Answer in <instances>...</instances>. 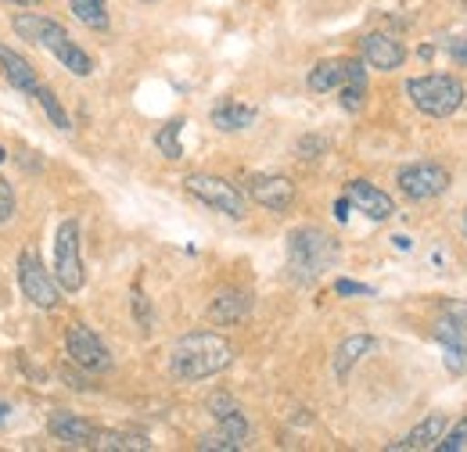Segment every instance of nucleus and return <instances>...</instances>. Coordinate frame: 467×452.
<instances>
[{
	"instance_id": "c9c22d12",
	"label": "nucleus",
	"mask_w": 467,
	"mask_h": 452,
	"mask_svg": "<svg viewBox=\"0 0 467 452\" xmlns=\"http://www.w3.org/2000/svg\"><path fill=\"white\" fill-rule=\"evenodd\" d=\"M4 4H15V7H33V4H40V0H4Z\"/></svg>"
},
{
	"instance_id": "f704fd0d",
	"label": "nucleus",
	"mask_w": 467,
	"mask_h": 452,
	"mask_svg": "<svg viewBox=\"0 0 467 452\" xmlns=\"http://www.w3.org/2000/svg\"><path fill=\"white\" fill-rule=\"evenodd\" d=\"M396 241V248H403V252H410V237L407 233H400V237H392Z\"/></svg>"
},
{
	"instance_id": "b1692460",
	"label": "nucleus",
	"mask_w": 467,
	"mask_h": 452,
	"mask_svg": "<svg viewBox=\"0 0 467 452\" xmlns=\"http://www.w3.org/2000/svg\"><path fill=\"white\" fill-rule=\"evenodd\" d=\"M180 133H183V118H170L159 133H155V148L170 159V162H176V159H183V144H180Z\"/></svg>"
},
{
	"instance_id": "a878e982",
	"label": "nucleus",
	"mask_w": 467,
	"mask_h": 452,
	"mask_svg": "<svg viewBox=\"0 0 467 452\" xmlns=\"http://www.w3.org/2000/svg\"><path fill=\"white\" fill-rule=\"evenodd\" d=\"M435 449L439 452H461L467 449V416H461L450 431H442V438L435 442Z\"/></svg>"
},
{
	"instance_id": "4be33fe9",
	"label": "nucleus",
	"mask_w": 467,
	"mask_h": 452,
	"mask_svg": "<svg viewBox=\"0 0 467 452\" xmlns=\"http://www.w3.org/2000/svg\"><path fill=\"white\" fill-rule=\"evenodd\" d=\"M94 449L98 452H148L151 442H148L144 435H133V431H98Z\"/></svg>"
},
{
	"instance_id": "0eeeda50",
	"label": "nucleus",
	"mask_w": 467,
	"mask_h": 452,
	"mask_svg": "<svg viewBox=\"0 0 467 452\" xmlns=\"http://www.w3.org/2000/svg\"><path fill=\"white\" fill-rule=\"evenodd\" d=\"M55 281L61 283V291H79L87 273H83V252H79V223L65 220L58 226L55 237Z\"/></svg>"
},
{
	"instance_id": "f3484780",
	"label": "nucleus",
	"mask_w": 467,
	"mask_h": 452,
	"mask_svg": "<svg viewBox=\"0 0 467 452\" xmlns=\"http://www.w3.org/2000/svg\"><path fill=\"white\" fill-rule=\"evenodd\" d=\"M209 118H213V126H216L220 133H241V129H248V126L255 122V105H244V101L223 98V101L213 105Z\"/></svg>"
},
{
	"instance_id": "423d86ee",
	"label": "nucleus",
	"mask_w": 467,
	"mask_h": 452,
	"mask_svg": "<svg viewBox=\"0 0 467 452\" xmlns=\"http://www.w3.org/2000/svg\"><path fill=\"white\" fill-rule=\"evenodd\" d=\"M435 341L442 344V363L453 377L467 374V305L453 302L439 324H435Z\"/></svg>"
},
{
	"instance_id": "cd10ccee",
	"label": "nucleus",
	"mask_w": 467,
	"mask_h": 452,
	"mask_svg": "<svg viewBox=\"0 0 467 452\" xmlns=\"http://www.w3.org/2000/svg\"><path fill=\"white\" fill-rule=\"evenodd\" d=\"M324 151H327V140H324V137H317V133H309V137H298V144H295V155H298V159H306V162L320 159Z\"/></svg>"
},
{
	"instance_id": "9b49d317",
	"label": "nucleus",
	"mask_w": 467,
	"mask_h": 452,
	"mask_svg": "<svg viewBox=\"0 0 467 452\" xmlns=\"http://www.w3.org/2000/svg\"><path fill=\"white\" fill-rule=\"evenodd\" d=\"M244 194L255 205H263L266 212H288L295 205V183L288 176H281V172H255V176H248Z\"/></svg>"
},
{
	"instance_id": "7ed1b4c3",
	"label": "nucleus",
	"mask_w": 467,
	"mask_h": 452,
	"mask_svg": "<svg viewBox=\"0 0 467 452\" xmlns=\"http://www.w3.org/2000/svg\"><path fill=\"white\" fill-rule=\"evenodd\" d=\"M338 262V241L320 226H298L288 233V277L302 287L317 283Z\"/></svg>"
},
{
	"instance_id": "4468645a",
	"label": "nucleus",
	"mask_w": 467,
	"mask_h": 452,
	"mask_svg": "<svg viewBox=\"0 0 467 452\" xmlns=\"http://www.w3.org/2000/svg\"><path fill=\"white\" fill-rule=\"evenodd\" d=\"M47 427H51V435L65 442V446H72V449H94V438H98V427L87 420V416H76V413H51V420H47Z\"/></svg>"
},
{
	"instance_id": "f8f14e48",
	"label": "nucleus",
	"mask_w": 467,
	"mask_h": 452,
	"mask_svg": "<svg viewBox=\"0 0 467 452\" xmlns=\"http://www.w3.org/2000/svg\"><path fill=\"white\" fill-rule=\"evenodd\" d=\"M346 198H349V205L356 212H363V216L374 220V223H385V220H392V212H396V201H392L381 187H374L370 180H349V183H346Z\"/></svg>"
},
{
	"instance_id": "4c0bfd02",
	"label": "nucleus",
	"mask_w": 467,
	"mask_h": 452,
	"mask_svg": "<svg viewBox=\"0 0 467 452\" xmlns=\"http://www.w3.org/2000/svg\"><path fill=\"white\" fill-rule=\"evenodd\" d=\"M464 233H467V212H464Z\"/></svg>"
},
{
	"instance_id": "c756f323",
	"label": "nucleus",
	"mask_w": 467,
	"mask_h": 452,
	"mask_svg": "<svg viewBox=\"0 0 467 452\" xmlns=\"http://www.w3.org/2000/svg\"><path fill=\"white\" fill-rule=\"evenodd\" d=\"M15 216V194H11V183L0 176V223H7Z\"/></svg>"
},
{
	"instance_id": "a211bd4d",
	"label": "nucleus",
	"mask_w": 467,
	"mask_h": 452,
	"mask_svg": "<svg viewBox=\"0 0 467 452\" xmlns=\"http://www.w3.org/2000/svg\"><path fill=\"white\" fill-rule=\"evenodd\" d=\"M338 94H342V108H346V112H359V108L367 105L370 87H367V61H363V57H349L346 83L338 87Z\"/></svg>"
},
{
	"instance_id": "393cba45",
	"label": "nucleus",
	"mask_w": 467,
	"mask_h": 452,
	"mask_svg": "<svg viewBox=\"0 0 467 452\" xmlns=\"http://www.w3.org/2000/svg\"><path fill=\"white\" fill-rule=\"evenodd\" d=\"M33 98H36V101L44 105V112H47V118H51V122H55L58 129H68V126H72V122H68V112L61 108V101L55 98V90H51V87H44V83H40V87L33 90Z\"/></svg>"
},
{
	"instance_id": "6e6552de",
	"label": "nucleus",
	"mask_w": 467,
	"mask_h": 452,
	"mask_svg": "<svg viewBox=\"0 0 467 452\" xmlns=\"http://www.w3.org/2000/svg\"><path fill=\"white\" fill-rule=\"evenodd\" d=\"M396 183H400L403 198H410V201H431V198L450 190L453 176L439 162H410V166L396 172Z\"/></svg>"
},
{
	"instance_id": "473e14b6",
	"label": "nucleus",
	"mask_w": 467,
	"mask_h": 452,
	"mask_svg": "<svg viewBox=\"0 0 467 452\" xmlns=\"http://www.w3.org/2000/svg\"><path fill=\"white\" fill-rule=\"evenodd\" d=\"M450 57H453L457 65H467V36H461V40L450 44Z\"/></svg>"
},
{
	"instance_id": "2eb2a0df",
	"label": "nucleus",
	"mask_w": 467,
	"mask_h": 452,
	"mask_svg": "<svg viewBox=\"0 0 467 452\" xmlns=\"http://www.w3.org/2000/svg\"><path fill=\"white\" fill-rule=\"evenodd\" d=\"M248 313H252V294L241 291V287H223V291H216L213 302H209V320H213L216 327H234V324H241Z\"/></svg>"
},
{
	"instance_id": "7c9ffc66",
	"label": "nucleus",
	"mask_w": 467,
	"mask_h": 452,
	"mask_svg": "<svg viewBox=\"0 0 467 452\" xmlns=\"http://www.w3.org/2000/svg\"><path fill=\"white\" fill-rule=\"evenodd\" d=\"M234 409H237V402H234L227 392H216V396L209 398V413H213L216 420H220V416H227V413H234Z\"/></svg>"
},
{
	"instance_id": "c85d7f7f",
	"label": "nucleus",
	"mask_w": 467,
	"mask_h": 452,
	"mask_svg": "<svg viewBox=\"0 0 467 452\" xmlns=\"http://www.w3.org/2000/svg\"><path fill=\"white\" fill-rule=\"evenodd\" d=\"M133 320H137L140 331H151V327H155V313H151L144 291H133Z\"/></svg>"
},
{
	"instance_id": "f257e3e1",
	"label": "nucleus",
	"mask_w": 467,
	"mask_h": 452,
	"mask_svg": "<svg viewBox=\"0 0 467 452\" xmlns=\"http://www.w3.org/2000/svg\"><path fill=\"white\" fill-rule=\"evenodd\" d=\"M234 363V344L216 331H191L170 348V374L183 385L209 381Z\"/></svg>"
},
{
	"instance_id": "bb28decb",
	"label": "nucleus",
	"mask_w": 467,
	"mask_h": 452,
	"mask_svg": "<svg viewBox=\"0 0 467 452\" xmlns=\"http://www.w3.org/2000/svg\"><path fill=\"white\" fill-rule=\"evenodd\" d=\"M198 449L202 452H237V449H244V442L231 438L227 431H216V435H202V438H198Z\"/></svg>"
},
{
	"instance_id": "1a4fd4ad",
	"label": "nucleus",
	"mask_w": 467,
	"mask_h": 452,
	"mask_svg": "<svg viewBox=\"0 0 467 452\" xmlns=\"http://www.w3.org/2000/svg\"><path fill=\"white\" fill-rule=\"evenodd\" d=\"M18 283H22V294L36 309H55L61 302V283L51 277V270L33 252H22L18 255Z\"/></svg>"
},
{
	"instance_id": "9d476101",
	"label": "nucleus",
	"mask_w": 467,
	"mask_h": 452,
	"mask_svg": "<svg viewBox=\"0 0 467 452\" xmlns=\"http://www.w3.org/2000/svg\"><path fill=\"white\" fill-rule=\"evenodd\" d=\"M65 352H68V359H72L79 370H87V374H109V370H112V355H109L105 341L98 338L87 324H72V327L65 331Z\"/></svg>"
},
{
	"instance_id": "aec40b11",
	"label": "nucleus",
	"mask_w": 467,
	"mask_h": 452,
	"mask_svg": "<svg viewBox=\"0 0 467 452\" xmlns=\"http://www.w3.org/2000/svg\"><path fill=\"white\" fill-rule=\"evenodd\" d=\"M442 431H446V416L442 413H431L428 420H420L413 431H410L403 442H396L392 449L400 452H420V449H435V442L442 438Z\"/></svg>"
},
{
	"instance_id": "5701e85b",
	"label": "nucleus",
	"mask_w": 467,
	"mask_h": 452,
	"mask_svg": "<svg viewBox=\"0 0 467 452\" xmlns=\"http://www.w3.org/2000/svg\"><path fill=\"white\" fill-rule=\"evenodd\" d=\"M72 15L87 26V29H109V4L105 0H68Z\"/></svg>"
},
{
	"instance_id": "ddd939ff",
	"label": "nucleus",
	"mask_w": 467,
	"mask_h": 452,
	"mask_svg": "<svg viewBox=\"0 0 467 452\" xmlns=\"http://www.w3.org/2000/svg\"><path fill=\"white\" fill-rule=\"evenodd\" d=\"M359 55H363V61L370 68H378V72H396L407 61V47H403V40H396L389 33H367L359 40Z\"/></svg>"
},
{
	"instance_id": "ea45409f",
	"label": "nucleus",
	"mask_w": 467,
	"mask_h": 452,
	"mask_svg": "<svg viewBox=\"0 0 467 452\" xmlns=\"http://www.w3.org/2000/svg\"><path fill=\"white\" fill-rule=\"evenodd\" d=\"M140 4H155V0H140Z\"/></svg>"
},
{
	"instance_id": "f03ea898",
	"label": "nucleus",
	"mask_w": 467,
	"mask_h": 452,
	"mask_svg": "<svg viewBox=\"0 0 467 452\" xmlns=\"http://www.w3.org/2000/svg\"><path fill=\"white\" fill-rule=\"evenodd\" d=\"M11 26H15V33H18L22 40H29V44H36V47L51 51V55L58 57L72 76H90V72H94V57L87 55V51H83L68 33H65V26L55 22V18L22 11V15H15V18H11Z\"/></svg>"
},
{
	"instance_id": "20e7f679",
	"label": "nucleus",
	"mask_w": 467,
	"mask_h": 452,
	"mask_svg": "<svg viewBox=\"0 0 467 452\" xmlns=\"http://www.w3.org/2000/svg\"><path fill=\"white\" fill-rule=\"evenodd\" d=\"M407 98L420 115L450 118V115H457L464 108L467 90L464 83L457 76H450V72H428V76H410Z\"/></svg>"
},
{
	"instance_id": "e433bc0d",
	"label": "nucleus",
	"mask_w": 467,
	"mask_h": 452,
	"mask_svg": "<svg viewBox=\"0 0 467 452\" xmlns=\"http://www.w3.org/2000/svg\"><path fill=\"white\" fill-rule=\"evenodd\" d=\"M4 413H7V406H4V402H0V420H4Z\"/></svg>"
},
{
	"instance_id": "dca6fc26",
	"label": "nucleus",
	"mask_w": 467,
	"mask_h": 452,
	"mask_svg": "<svg viewBox=\"0 0 467 452\" xmlns=\"http://www.w3.org/2000/svg\"><path fill=\"white\" fill-rule=\"evenodd\" d=\"M0 76L15 87V90H22V94H33L36 87H40V76H36V68L26 61V57L18 55V51H11L7 44H0Z\"/></svg>"
},
{
	"instance_id": "72a5a7b5",
	"label": "nucleus",
	"mask_w": 467,
	"mask_h": 452,
	"mask_svg": "<svg viewBox=\"0 0 467 452\" xmlns=\"http://www.w3.org/2000/svg\"><path fill=\"white\" fill-rule=\"evenodd\" d=\"M335 220H338V223H346V220H349V198L335 201Z\"/></svg>"
},
{
	"instance_id": "39448f33",
	"label": "nucleus",
	"mask_w": 467,
	"mask_h": 452,
	"mask_svg": "<svg viewBox=\"0 0 467 452\" xmlns=\"http://www.w3.org/2000/svg\"><path fill=\"white\" fill-rule=\"evenodd\" d=\"M183 190L191 198H198L202 205H209L213 212H223L231 220H244V194L234 187L231 180H223V176L191 172V176H183Z\"/></svg>"
},
{
	"instance_id": "6ab92c4d",
	"label": "nucleus",
	"mask_w": 467,
	"mask_h": 452,
	"mask_svg": "<svg viewBox=\"0 0 467 452\" xmlns=\"http://www.w3.org/2000/svg\"><path fill=\"white\" fill-rule=\"evenodd\" d=\"M346 68H349V57H327V61H317L309 68V90L313 94H331L346 83Z\"/></svg>"
},
{
	"instance_id": "2f4dec72",
	"label": "nucleus",
	"mask_w": 467,
	"mask_h": 452,
	"mask_svg": "<svg viewBox=\"0 0 467 452\" xmlns=\"http://www.w3.org/2000/svg\"><path fill=\"white\" fill-rule=\"evenodd\" d=\"M335 291H338V294H346V298H352V294H363V298H370V294H374V287H367V283H356V281H346V277L335 283Z\"/></svg>"
},
{
	"instance_id": "412c9836",
	"label": "nucleus",
	"mask_w": 467,
	"mask_h": 452,
	"mask_svg": "<svg viewBox=\"0 0 467 452\" xmlns=\"http://www.w3.org/2000/svg\"><path fill=\"white\" fill-rule=\"evenodd\" d=\"M374 348V338L370 334H352V338H346L338 348H335V359H331V370H335V377L338 381H346L349 377V370Z\"/></svg>"
},
{
	"instance_id": "58836bf2",
	"label": "nucleus",
	"mask_w": 467,
	"mask_h": 452,
	"mask_svg": "<svg viewBox=\"0 0 467 452\" xmlns=\"http://www.w3.org/2000/svg\"><path fill=\"white\" fill-rule=\"evenodd\" d=\"M0 162H4V148H0Z\"/></svg>"
}]
</instances>
